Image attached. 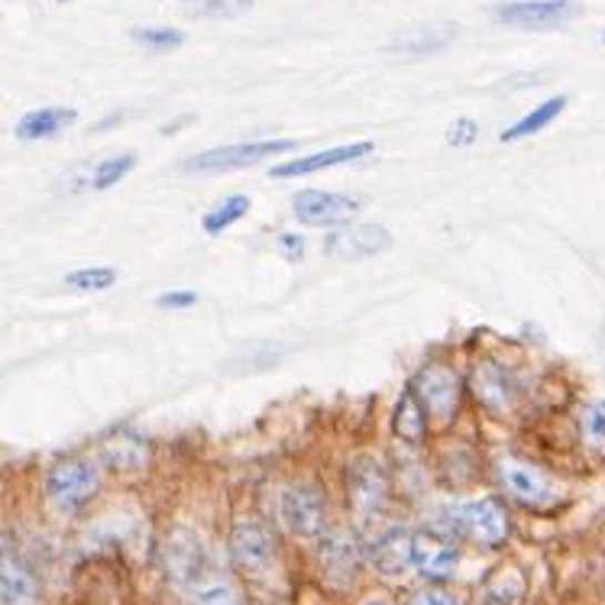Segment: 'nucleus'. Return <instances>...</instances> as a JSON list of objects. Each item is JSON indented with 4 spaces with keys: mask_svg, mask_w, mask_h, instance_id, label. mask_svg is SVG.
<instances>
[{
    "mask_svg": "<svg viewBox=\"0 0 605 605\" xmlns=\"http://www.w3.org/2000/svg\"><path fill=\"white\" fill-rule=\"evenodd\" d=\"M444 534H460L480 547H498L508 537V515L495 498H466L441 512Z\"/></svg>",
    "mask_w": 605,
    "mask_h": 605,
    "instance_id": "f257e3e1",
    "label": "nucleus"
},
{
    "mask_svg": "<svg viewBox=\"0 0 605 605\" xmlns=\"http://www.w3.org/2000/svg\"><path fill=\"white\" fill-rule=\"evenodd\" d=\"M583 13V7L576 0H512V3H498L492 10L495 23L512 27V30H561L573 23Z\"/></svg>",
    "mask_w": 605,
    "mask_h": 605,
    "instance_id": "f03ea898",
    "label": "nucleus"
},
{
    "mask_svg": "<svg viewBox=\"0 0 605 605\" xmlns=\"http://www.w3.org/2000/svg\"><path fill=\"white\" fill-rule=\"evenodd\" d=\"M94 492H98V466L91 460H81V456L59 460L46 473V498L59 512H75Z\"/></svg>",
    "mask_w": 605,
    "mask_h": 605,
    "instance_id": "7ed1b4c3",
    "label": "nucleus"
},
{
    "mask_svg": "<svg viewBox=\"0 0 605 605\" xmlns=\"http://www.w3.org/2000/svg\"><path fill=\"white\" fill-rule=\"evenodd\" d=\"M295 150L292 140H260V143H233V147H218V150L198 152L182 162L185 172H198V175H211V172H230V169H246L256 165L275 152Z\"/></svg>",
    "mask_w": 605,
    "mask_h": 605,
    "instance_id": "20e7f679",
    "label": "nucleus"
},
{
    "mask_svg": "<svg viewBox=\"0 0 605 605\" xmlns=\"http://www.w3.org/2000/svg\"><path fill=\"white\" fill-rule=\"evenodd\" d=\"M327 502L314 483H292L279 492V518L299 537H317L324 531Z\"/></svg>",
    "mask_w": 605,
    "mask_h": 605,
    "instance_id": "39448f33",
    "label": "nucleus"
},
{
    "mask_svg": "<svg viewBox=\"0 0 605 605\" xmlns=\"http://www.w3.org/2000/svg\"><path fill=\"white\" fill-rule=\"evenodd\" d=\"M230 561L246 576H263L275 564V541L256 518H240L230 531Z\"/></svg>",
    "mask_w": 605,
    "mask_h": 605,
    "instance_id": "423d86ee",
    "label": "nucleus"
},
{
    "mask_svg": "<svg viewBox=\"0 0 605 605\" xmlns=\"http://www.w3.org/2000/svg\"><path fill=\"white\" fill-rule=\"evenodd\" d=\"M292 211L307 228H331V224H350L363 211V204L341 191L304 189L295 194Z\"/></svg>",
    "mask_w": 605,
    "mask_h": 605,
    "instance_id": "0eeeda50",
    "label": "nucleus"
},
{
    "mask_svg": "<svg viewBox=\"0 0 605 605\" xmlns=\"http://www.w3.org/2000/svg\"><path fill=\"white\" fill-rule=\"evenodd\" d=\"M412 389H415L417 402L424 405V412L437 421H447L454 417L460 409V379L454 370L441 366V363H431L424 366L415 379H412Z\"/></svg>",
    "mask_w": 605,
    "mask_h": 605,
    "instance_id": "6e6552de",
    "label": "nucleus"
},
{
    "mask_svg": "<svg viewBox=\"0 0 605 605\" xmlns=\"http://www.w3.org/2000/svg\"><path fill=\"white\" fill-rule=\"evenodd\" d=\"M389 495V476L373 456H356L346 470V498L356 515H373Z\"/></svg>",
    "mask_w": 605,
    "mask_h": 605,
    "instance_id": "1a4fd4ad",
    "label": "nucleus"
},
{
    "mask_svg": "<svg viewBox=\"0 0 605 605\" xmlns=\"http://www.w3.org/2000/svg\"><path fill=\"white\" fill-rule=\"evenodd\" d=\"M162 567L175 583H198L204 573V547L201 537L185 525L172 528L162 541Z\"/></svg>",
    "mask_w": 605,
    "mask_h": 605,
    "instance_id": "9d476101",
    "label": "nucleus"
},
{
    "mask_svg": "<svg viewBox=\"0 0 605 605\" xmlns=\"http://www.w3.org/2000/svg\"><path fill=\"white\" fill-rule=\"evenodd\" d=\"M498 480L512 498H518L522 505H534V508L554 502V495H557V486L547 473H541L537 466H528V463H518L512 456L498 463Z\"/></svg>",
    "mask_w": 605,
    "mask_h": 605,
    "instance_id": "9b49d317",
    "label": "nucleus"
},
{
    "mask_svg": "<svg viewBox=\"0 0 605 605\" xmlns=\"http://www.w3.org/2000/svg\"><path fill=\"white\" fill-rule=\"evenodd\" d=\"M456 564H460V551L451 544L447 534H437V531L412 534V567L424 579H447Z\"/></svg>",
    "mask_w": 605,
    "mask_h": 605,
    "instance_id": "f8f14e48",
    "label": "nucleus"
},
{
    "mask_svg": "<svg viewBox=\"0 0 605 605\" xmlns=\"http://www.w3.org/2000/svg\"><path fill=\"white\" fill-rule=\"evenodd\" d=\"M392 246L389 230L379 224H353V228L334 230L324 240V250L337 260H370Z\"/></svg>",
    "mask_w": 605,
    "mask_h": 605,
    "instance_id": "ddd939ff",
    "label": "nucleus"
},
{
    "mask_svg": "<svg viewBox=\"0 0 605 605\" xmlns=\"http://www.w3.org/2000/svg\"><path fill=\"white\" fill-rule=\"evenodd\" d=\"M321 569L334 586H346L353 583L356 569H360V551L356 541L346 528H334L324 534L321 541Z\"/></svg>",
    "mask_w": 605,
    "mask_h": 605,
    "instance_id": "4468645a",
    "label": "nucleus"
},
{
    "mask_svg": "<svg viewBox=\"0 0 605 605\" xmlns=\"http://www.w3.org/2000/svg\"><path fill=\"white\" fill-rule=\"evenodd\" d=\"M454 23H417L409 27L402 33L389 39L385 52H395V56H427V52H441L444 46H451L456 39Z\"/></svg>",
    "mask_w": 605,
    "mask_h": 605,
    "instance_id": "2eb2a0df",
    "label": "nucleus"
},
{
    "mask_svg": "<svg viewBox=\"0 0 605 605\" xmlns=\"http://www.w3.org/2000/svg\"><path fill=\"white\" fill-rule=\"evenodd\" d=\"M376 150L370 140L363 143H350V147H334V150L311 152L302 159H292V162H282V165H272V179H295V175H307V172H317V169H331V165H343V162H353V159H363Z\"/></svg>",
    "mask_w": 605,
    "mask_h": 605,
    "instance_id": "dca6fc26",
    "label": "nucleus"
},
{
    "mask_svg": "<svg viewBox=\"0 0 605 605\" xmlns=\"http://www.w3.org/2000/svg\"><path fill=\"white\" fill-rule=\"evenodd\" d=\"M473 392H476V399H480L486 409H492V412H505V409H512L518 385H515V379L508 376L498 363H480V366L473 370Z\"/></svg>",
    "mask_w": 605,
    "mask_h": 605,
    "instance_id": "f3484780",
    "label": "nucleus"
},
{
    "mask_svg": "<svg viewBox=\"0 0 605 605\" xmlns=\"http://www.w3.org/2000/svg\"><path fill=\"white\" fill-rule=\"evenodd\" d=\"M373 564L385 576H399L412 567V534L402 528L382 531L373 544Z\"/></svg>",
    "mask_w": 605,
    "mask_h": 605,
    "instance_id": "a211bd4d",
    "label": "nucleus"
},
{
    "mask_svg": "<svg viewBox=\"0 0 605 605\" xmlns=\"http://www.w3.org/2000/svg\"><path fill=\"white\" fill-rule=\"evenodd\" d=\"M75 111L72 108H39L30 111L17 120V137L27 140V143H37V140H49L56 133H62L65 127L75 123Z\"/></svg>",
    "mask_w": 605,
    "mask_h": 605,
    "instance_id": "6ab92c4d",
    "label": "nucleus"
},
{
    "mask_svg": "<svg viewBox=\"0 0 605 605\" xmlns=\"http://www.w3.org/2000/svg\"><path fill=\"white\" fill-rule=\"evenodd\" d=\"M0 605H37V583L23 569V564L3 547V567H0Z\"/></svg>",
    "mask_w": 605,
    "mask_h": 605,
    "instance_id": "aec40b11",
    "label": "nucleus"
},
{
    "mask_svg": "<svg viewBox=\"0 0 605 605\" xmlns=\"http://www.w3.org/2000/svg\"><path fill=\"white\" fill-rule=\"evenodd\" d=\"M567 108V94H557V98H547L544 104H537L531 114H525L518 123H512L505 133H502V143H515V140H525V137H534L541 133L547 123H554L561 111Z\"/></svg>",
    "mask_w": 605,
    "mask_h": 605,
    "instance_id": "412c9836",
    "label": "nucleus"
},
{
    "mask_svg": "<svg viewBox=\"0 0 605 605\" xmlns=\"http://www.w3.org/2000/svg\"><path fill=\"white\" fill-rule=\"evenodd\" d=\"M427 431V412L424 405L417 402L415 389L409 385L399 399V409H395V434L409 444H417Z\"/></svg>",
    "mask_w": 605,
    "mask_h": 605,
    "instance_id": "4be33fe9",
    "label": "nucleus"
},
{
    "mask_svg": "<svg viewBox=\"0 0 605 605\" xmlns=\"http://www.w3.org/2000/svg\"><path fill=\"white\" fill-rule=\"evenodd\" d=\"M246 211H250V198L246 194H230L224 198L221 204H214L204 218H201V228L204 233H221V230H228L230 224H236L240 218H246Z\"/></svg>",
    "mask_w": 605,
    "mask_h": 605,
    "instance_id": "5701e85b",
    "label": "nucleus"
},
{
    "mask_svg": "<svg viewBox=\"0 0 605 605\" xmlns=\"http://www.w3.org/2000/svg\"><path fill=\"white\" fill-rule=\"evenodd\" d=\"M143 456H147V451L133 434H114L111 441H104V460L114 470H140Z\"/></svg>",
    "mask_w": 605,
    "mask_h": 605,
    "instance_id": "b1692460",
    "label": "nucleus"
},
{
    "mask_svg": "<svg viewBox=\"0 0 605 605\" xmlns=\"http://www.w3.org/2000/svg\"><path fill=\"white\" fill-rule=\"evenodd\" d=\"M522 589H525V583H522V576H518L515 569H498L490 583L483 586V603L515 605L522 599Z\"/></svg>",
    "mask_w": 605,
    "mask_h": 605,
    "instance_id": "393cba45",
    "label": "nucleus"
},
{
    "mask_svg": "<svg viewBox=\"0 0 605 605\" xmlns=\"http://www.w3.org/2000/svg\"><path fill=\"white\" fill-rule=\"evenodd\" d=\"M133 165H137V155H133V152L108 155L104 162H98V165H94V172H91V189L94 191L114 189L117 182H120V179H123Z\"/></svg>",
    "mask_w": 605,
    "mask_h": 605,
    "instance_id": "a878e982",
    "label": "nucleus"
},
{
    "mask_svg": "<svg viewBox=\"0 0 605 605\" xmlns=\"http://www.w3.org/2000/svg\"><path fill=\"white\" fill-rule=\"evenodd\" d=\"M117 282L114 269L108 265H94V269H78V272H69L65 275V285L75 289V292H104Z\"/></svg>",
    "mask_w": 605,
    "mask_h": 605,
    "instance_id": "bb28decb",
    "label": "nucleus"
},
{
    "mask_svg": "<svg viewBox=\"0 0 605 605\" xmlns=\"http://www.w3.org/2000/svg\"><path fill=\"white\" fill-rule=\"evenodd\" d=\"M133 42L147 46V49H155V52H165V49H179L185 42V33L175 30V27H137L133 33Z\"/></svg>",
    "mask_w": 605,
    "mask_h": 605,
    "instance_id": "cd10ccee",
    "label": "nucleus"
},
{
    "mask_svg": "<svg viewBox=\"0 0 605 605\" xmlns=\"http://www.w3.org/2000/svg\"><path fill=\"white\" fill-rule=\"evenodd\" d=\"M194 605H243V599L228 579H208V583H198Z\"/></svg>",
    "mask_w": 605,
    "mask_h": 605,
    "instance_id": "c85d7f7f",
    "label": "nucleus"
},
{
    "mask_svg": "<svg viewBox=\"0 0 605 605\" xmlns=\"http://www.w3.org/2000/svg\"><path fill=\"white\" fill-rule=\"evenodd\" d=\"M579 431L589 444L605 447V402H589L579 415Z\"/></svg>",
    "mask_w": 605,
    "mask_h": 605,
    "instance_id": "c756f323",
    "label": "nucleus"
},
{
    "mask_svg": "<svg viewBox=\"0 0 605 605\" xmlns=\"http://www.w3.org/2000/svg\"><path fill=\"white\" fill-rule=\"evenodd\" d=\"M476 137H480V123H476L473 117H456L454 123L447 127V143H451L454 150H466V147H473V143H476Z\"/></svg>",
    "mask_w": 605,
    "mask_h": 605,
    "instance_id": "7c9ffc66",
    "label": "nucleus"
},
{
    "mask_svg": "<svg viewBox=\"0 0 605 605\" xmlns=\"http://www.w3.org/2000/svg\"><path fill=\"white\" fill-rule=\"evenodd\" d=\"M253 7V0H204V17H240Z\"/></svg>",
    "mask_w": 605,
    "mask_h": 605,
    "instance_id": "2f4dec72",
    "label": "nucleus"
},
{
    "mask_svg": "<svg viewBox=\"0 0 605 605\" xmlns=\"http://www.w3.org/2000/svg\"><path fill=\"white\" fill-rule=\"evenodd\" d=\"M409 605H460L447 593V589H437V586H424V589H417L415 596L409 599Z\"/></svg>",
    "mask_w": 605,
    "mask_h": 605,
    "instance_id": "473e14b6",
    "label": "nucleus"
},
{
    "mask_svg": "<svg viewBox=\"0 0 605 605\" xmlns=\"http://www.w3.org/2000/svg\"><path fill=\"white\" fill-rule=\"evenodd\" d=\"M194 302H198V295H194V292H165V295H159V299H155L159 307H191Z\"/></svg>",
    "mask_w": 605,
    "mask_h": 605,
    "instance_id": "72a5a7b5",
    "label": "nucleus"
},
{
    "mask_svg": "<svg viewBox=\"0 0 605 605\" xmlns=\"http://www.w3.org/2000/svg\"><path fill=\"white\" fill-rule=\"evenodd\" d=\"M279 246L285 250V256H289V260H302L304 240L299 236V233H282V236H279Z\"/></svg>",
    "mask_w": 605,
    "mask_h": 605,
    "instance_id": "f704fd0d",
    "label": "nucleus"
},
{
    "mask_svg": "<svg viewBox=\"0 0 605 605\" xmlns=\"http://www.w3.org/2000/svg\"><path fill=\"white\" fill-rule=\"evenodd\" d=\"M363 605H392V603H385V599H379V596H373V599H366Z\"/></svg>",
    "mask_w": 605,
    "mask_h": 605,
    "instance_id": "c9c22d12",
    "label": "nucleus"
},
{
    "mask_svg": "<svg viewBox=\"0 0 605 605\" xmlns=\"http://www.w3.org/2000/svg\"><path fill=\"white\" fill-rule=\"evenodd\" d=\"M52 3H65V0H52Z\"/></svg>",
    "mask_w": 605,
    "mask_h": 605,
    "instance_id": "e433bc0d",
    "label": "nucleus"
},
{
    "mask_svg": "<svg viewBox=\"0 0 605 605\" xmlns=\"http://www.w3.org/2000/svg\"><path fill=\"white\" fill-rule=\"evenodd\" d=\"M603 42H605V33H603Z\"/></svg>",
    "mask_w": 605,
    "mask_h": 605,
    "instance_id": "4c0bfd02",
    "label": "nucleus"
}]
</instances>
